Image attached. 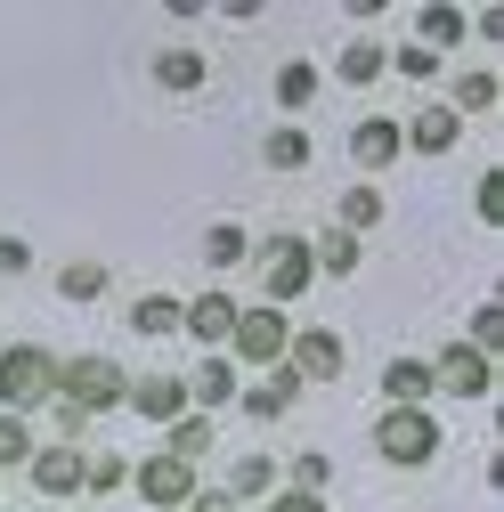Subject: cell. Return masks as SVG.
<instances>
[{
	"instance_id": "obj_1",
	"label": "cell",
	"mask_w": 504,
	"mask_h": 512,
	"mask_svg": "<svg viewBox=\"0 0 504 512\" xmlns=\"http://www.w3.org/2000/svg\"><path fill=\"white\" fill-rule=\"evenodd\" d=\"M439 447H448V431H439L431 407H383V415H374V456H383L391 472L439 464Z\"/></svg>"
},
{
	"instance_id": "obj_2",
	"label": "cell",
	"mask_w": 504,
	"mask_h": 512,
	"mask_svg": "<svg viewBox=\"0 0 504 512\" xmlns=\"http://www.w3.org/2000/svg\"><path fill=\"white\" fill-rule=\"evenodd\" d=\"M122 399H131V374H122L106 350L57 358V407H74V415H114Z\"/></svg>"
},
{
	"instance_id": "obj_3",
	"label": "cell",
	"mask_w": 504,
	"mask_h": 512,
	"mask_svg": "<svg viewBox=\"0 0 504 512\" xmlns=\"http://www.w3.org/2000/svg\"><path fill=\"white\" fill-rule=\"evenodd\" d=\"M49 399H57V350L9 342V350H0V415H33Z\"/></svg>"
},
{
	"instance_id": "obj_4",
	"label": "cell",
	"mask_w": 504,
	"mask_h": 512,
	"mask_svg": "<svg viewBox=\"0 0 504 512\" xmlns=\"http://www.w3.org/2000/svg\"><path fill=\"white\" fill-rule=\"evenodd\" d=\"M252 269H261V301H269V309H293L309 285H318L309 236H269V244H252Z\"/></svg>"
},
{
	"instance_id": "obj_5",
	"label": "cell",
	"mask_w": 504,
	"mask_h": 512,
	"mask_svg": "<svg viewBox=\"0 0 504 512\" xmlns=\"http://www.w3.org/2000/svg\"><path fill=\"white\" fill-rule=\"evenodd\" d=\"M285 342H293V317L269 309V301H252V309H236L228 358H236V366H285Z\"/></svg>"
},
{
	"instance_id": "obj_6",
	"label": "cell",
	"mask_w": 504,
	"mask_h": 512,
	"mask_svg": "<svg viewBox=\"0 0 504 512\" xmlns=\"http://www.w3.org/2000/svg\"><path fill=\"white\" fill-rule=\"evenodd\" d=\"M342 334L334 326H301L293 342H285V374L301 382V391H318V382H342Z\"/></svg>"
},
{
	"instance_id": "obj_7",
	"label": "cell",
	"mask_w": 504,
	"mask_h": 512,
	"mask_svg": "<svg viewBox=\"0 0 504 512\" xmlns=\"http://www.w3.org/2000/svg\"><path fill=\"white\" fill-rule=\"evenodd\" d=\"M82 456H90V447H74V439H41L33 464H25L33 472V496L41 504H74L82 496Z\"/></svg>"
},
{
	"instance_id": "obj_8",
	"label": "cell",
	"mask_w": 504,
	"mask_h": 512,
	"mask_svg": "<svg viewBox=\"0 0 504 512\" xmlns=\"http://www.w3.org/2000/svg\"><path fill=\"white\" fill-rule=\"evenodd\" d=\"M131 488H139L147 512H187V496H196V464H179L171 447H155V456L131 472Z\"/></svg>"
},
{
	"instance_id": "obj_9",
	"label": "cell",
	"mask_w": 504,
	"mask_h": 512,
	"mask_svg": "<svg viewBox=\"0 0 504 512\" xmlns=\"http://www.w3.org/2000/svg\"><path fill=\"white\" fill-rule=\"evenodd\" d=\"M236 309H244V301H236L228 285H204L196 301H179V334H187V342H204V350H228Z\"/></svg>"
},
{
	"instance_id": "obj_10",
	"label": "cell",
	"mask_w": 504,
	"mask_h": 512,
	"mask_svg": "<svg viewBox=\"0 0 504 512\" xmlns=\"http://www.w3.org/2000/svg\"><path fill=\"white\" fill-rule=\"evenodd\" d=\"M431 391H448V399H488V391H496V358L448 342V350L431 358Z\"/></svg>"
},
{
	"instance_id": "obj_11",
	"label": "cell",
	"mask_w": 504,
	"mask_h": 512,
	"mask_svg": "<svg viewBox=\"0 0 504 512\" xmlns=\"http://www.w3.org/2000/svg\"><path fill=\"white\" fill-rule=\"evenodd\" d=\"M399 147H407V155H423V163H439V155H456V147H464V122H456L448 106L399 114Z\"/></svg>"
},
{
	"instance_id": "obj_12",
	"label": "cell",
	"mask_w": 504,
	"mask_h": 512,
	"mask_svg": "<svg viewBox=\"0 0 504 512\" xmlns=\"http://www.w3.org/2000/svg\"><path fill=\"white\" fill-rule=\"evenodd\" d=\"M342 147H350V163H358L366 179H374V171H391V163L407 155V147H399V114H366V122H350V139H342Z\"/></svg>"
},
{
	"instance_id": "obj_13",
	"label": "cell",
	"mask_w": 504,
	"mask_h": 512,
	"mask_svg": "<svg viewBox=\"0 0 504 512\" xmlns=\"http://www.w3.org/2000/svg\"><path fill=\"white\" fill-rule=\"evenodd\" d=\"M122 407H131L139 423H179V415H196V407H187V374H147V382H131V399H122Z\"/></svg>"
},
{
	"instance_id": "obj_14",
	"label": "cell",
	"mask_w": 504,
	"mask_h": 512,
	"mask_svg": "<svg viewBox=\"0 0 504 512\" xmlns=\"http://www.w3.org/2000/svg\"><path fill=\"white\" fill-rule=\"evenodd\" d=\"M147 82H155L163 98H196V90L212 82V57H204V49H155V57H147Z\"/></svg>"
},
{
	"instance_id": "obj_15",
	"label": "cell",
	"mask_w": 504,
	"mask_h": 512,
	"mask_svg": "<svg viewBox=\"0 0 504 512\" xmlns=\"http://www.w3.org/2000/svg\"><path fill=\"white\" fill-rule=\"evenodd\" d=\"M472 33V17L456 9V0H423V9H415V49H431L439 57V66H448V49Z\"/></svg>"
},
{
	"instance_id": "obj_16",
	"label": "cell",
	"mask_w": 504,
	"mask_h": 512,
	"mask_svg": "<svg viewBox=\"0 0 504 512\" xmlns=\"http://www.w3.org/2000/svg\"><path fill=\"white\" fill-rule=\"evenodd\" d=\"M236 391H244V382H236V358H228V350H204V366L187 374V407H236Z\"/></svg>"
},
{
	"instance_id": "obj_17",
	"label": "cell",
	"mask_w": 504,
	"mask_h": 512,
	"mask_svg": "<svg viewBox=\"0 0 504 512\" xmlns=\"http://www.w3.org/2000/svg\"><path fill=\"white\" fill-rule=\"evenodd\" d=\"M318 163V139H309V122H269L261 139V171H309Z\"/></svg>"
},
{
	"instance_id": "obj_18",
	"label": "cell",
	"mask_w": 504,
	"mask_h": 512,
	"mask_svg": "<svg viewBox=\"0 0 504 512\" xmlns=\"http://www.w3.org/2000/svg\"><path fill=\"white\" fill-rule=\"evenodd\" d=\"M196 261H204L212 277L244 269V261H252V228H244V220H212V228H204V244H196Z\"/></svg>"
},
{
	"instance_id": "obj_19",
	"label": "cell",
	"mask_w": 504,
	"mask_h": 512,
	"mask_svg": "<svg viewBox=\"0 0 504 512\" xmlns=\"http://www.w3.org/2000/svg\"><path fill=\"white\" fill-rule=\"evenodd\" d=\"M236 407H244L252 423H277V415H293V407H301V382L277 366L269 382H244V391H236Z\"/></svg>"
},
{
	"instance_id": "obj_20",
	"label": "cell",
	"mask_w": 504,
	"mask_h": 512,
	"mask_svg": "<svg viewBox=\"0 0 504 512\" xmlns=\"http://www.w3.org/2000/svg\"><path fill=\"white\" fill-rule=\"evenodd\" d=\"M269 90H277V106H285V122H301L309 106H318V90H326V74L309 66V57H285V66H277V82H269Z\"/></svg>"
},
{
	"instance_id": "obj_21",
	"label": "cell",
	"mask_w": 504,
	"mask_h": 512,
	"mask_svg": "<svg viewBox=\"0 0 504 512\" xmlns=\"http://www.w3.org/2000/svg\"><path fill=\"white\" fill-rule=\"evenodd\" d=\"M309 261H318V277H358L366 269V244L350 228H318V236H309Z\"/></svg>"
},
{
	"instance_id": "obj_22",
	"label": "cell",
	"mask_w": 504,
	"mask_h": 512,
	"mask_svg": "<svg viewBox=\"0 0 504 512\" xmlns=\"http://www.w3.org/2000/svg\"><path fill=\"white\" fill-rule=\"evenodd\" d=\"M383 407H431V358H391L383 366Z\"/></svg>"
},
{
	"instance_id": "obj_23",
	"label": "cell",
	"mask_w": 504,
	"mask_h": 512,
	"mask_svg": "<svg viewBox=\"0 0 504 512\" xmlns=\"http://www.w3.org/2000/svg\"><path fill=\"white\" fill-rule=\"evenodd\" d=\"M504 106V82H496V66H472V74H456V98H448V114L456 122H472V114H496Z\"/></svg>"
},
{
	"instance_id": "obj_24",
	"label": "cell",
	"mask_w": 504,
	"mask_h": 512,
	"mask_svg": "<svg viewBox=\"0 0 504 512\" xmlns=\"http://www.w3.org/2000/svg\"><path fill=\"white\" fill-rule=\"evenodd\" d=\"M383 66H391V49H383V41H350V49L334 57V82H350V90H374V82H383Z\"/></svg>"
},
{
	"instance_id": "obj_25",
	"label": "cell",
	"mask_w": 504,
	"mask_h": 512,
	"mask_svg": "<svg viewBox=\"0 0 504 512\" xmlns=\"http://www.w3.org/2000/svg\"><path fill=\"white\" fill-rule=\"evenodd\" d=\"M106 285H114V269H106V261H66V269H57V301H74V309L106 301Z\"/></svg>"
},
{
	"instance_id": "obj_26",
	"label": "cell",
	"mask_w": 504,
	"mask_h": 512,
	"mask_svg": "<svg viewBox=\"0 0 504 512\" xmlns=\"http://www.w3.org/2000/svg\"><path fill=\"white\" fill-rule=\"evenodd\" d=\"M383 212H391V204H383V187H366V179H358L350 196H342V220H334V228H350V236L366 244L374 228H383Z\"/></svg>"
},
{
	"instance_id": "obj_27",
	"label": "cell",
	"mask_w": 504,
	"mask_h": 512,
	"mask_svg": "<svg viewBox=\"0 0 504 512\" xmlns=\"http://www.w3.org/2000/svg\"><path fill=\"white\" fill-rule=\"evenodd\" d=\"M131 334H147V342L179 334V293H139L131 301Z\"/></svg>"
},
{
	"instance_id": "obj_28",
	"label": "cell",
	"mask_w": 504,
	"mask_h": 512,
	"mask_svg": "<svg viewBox=\"0 0 504 512\" xmlns=\"http://www.w3.org/2000/svg\"><path fill=\"white\" fill-rule=\"evenodd\" d=\"M464 350H480V358H504V301H480V309H472Z\"/></svg>"
},
{
	"instance_id": "obj_29",
	"label": "cell",
	"mask_w": 504,
	"mask_h": 512,
	"mask_svg": "<svg viewBox=\"0 0 504 512\" xmlns=\"http://www.w3.org/2000/svg\"><path fill=\"white\" fill-rule=\"evenodd\" d=\"M269 488H277V464H269V456H236V472H228V496H236V504L269 496Z\"/></svg>"
},
{
	"instance_id": "obj_30",
	"label": "cell",
	"mask_w": 504,
	"mask_h": 512,
	"mask_svg": "<svg viewBox=\"0 0 504 512\" xmlns=\"http://www.w3.org/2000/svg\"><path fill=\"white\" fill-rule=\"evenodd\" d=\"M114 488H131V464H122L114 447L106 456H82V496H114Z\"/></svg>"
},
{
	"instance_id": "obj_31",
	"label": "cell",
	"mask_w": 504,
	"mask_h": 512,
	"mask_svg": "<svg viewBox=\"0 0 504 512\" xmlns=\"http://www.w3.org/2000/svg\"><path fill=\"white\" fill-rule=\"evenodd\" d=\"M33 447H41V431H33L25 415H0V472H17V464H33Z\"/></svg>"
},
{
	"instance_id": "obj_32",
	"label": "cell",
	"mask_w": 504,
	"mask_h": 512,
	"mask_svg": "<svg viewBox=\"0 0 504 512\" xmlns=\"http://www.w3.org/2000/svg\"><path fill=\"white\" fill-rule=\"evenodd\" d=\"M171 456H179V464L212 456V415H179V423H171Z\"/></svg>"
},
{
	"instance_id": "obj_33",
	"label": "cell",
	"mask_w": 504,
	"mask_h": 512,
	"mask_svg": "<svg viewBox=\"0 0 504 512\" xmlns=\"http://www.w3.org/2000/svg\"><path fill=\"white\" fill-rule=\"evenodd\" d=\"M472 212H480L488 228H504V163H488V171L472 179Z\"/></svg>"
},
{
	"instance_id": "obj_34",
	"label": "cell",
	"mask_w": 504,
	"mask_h": 512,
	"mask_svg": "<svg viewBox=\"0 0 504 512\" xmlns=\"http://www.w3.org/2000/svg\"><path fill=\"white\" fill-rule=\"evenodd\" d=\"M326 480H334V464L318 456V447H301V456L285 464V488H309V496H326Z\"/></svg>"
},
{
	"instance_id": "obj_35",
	"label": "cell",
	"mask_w": 504,
	"mask_h": 512,
	"mask_svg": "<svg viewBox=\"0 0 504 512\" xmlns=\"http://www.w3.org/2000/svg\"><path fill=\"white\" fill-rule=\"evenodd\" d=\"M391 66H399V74H407V82H431V74H439V57H431V49H415V41H407V49H391Z\"/></svg>"
},
{
	"instance_id": "obj_36",
	"label": "cell",
	"mask_w": 504,
	"mask_h": 512,
	"mask_svg": "<svg viewBox=\"0 0 504 512\" xmlns=\"http://www.w3.org/2000/svg\"><path fill=\"white\" fill-rule=\"evenodd\" d=\"M25 269H33V244H25V236H0V285L25 277Z\"/></svg>"
},
{
	"instance_id": "obj_37",
	"label": "cell",
	"mask_w": 504,
	"mask_h": 512,
	"mask_svg": "<svg viewBox=\"0 0 504 512\" xmlns=\"http://www.w3.org/2000/svg\"><path fill=\"white\" fill-rule=\"evenodd\" d=\"M269 512H326V496H309V488H277Z\"/></svg>"
},
{
	"instance_id": "obj_38",
	"label": "cell",
	"mask_w": 504,
	"mask_h": 512,
	"mask_svg": "<svg viewBox=\"0 0 504 512\" xmlns=\"http://www.w3.org/2000/svg\"><path fill=\"white\" fill-rule=\"evenodd\" d=\"M187 512H236V496H228V488H196V496H187Z\"/></svg>"
},
{
	"instance_id": "obj_39",
	"label": "cell",
	"mask_w": 504,
	"mask_h": 512,
	"mask_svg": "<svg viewBox=\"0 0 504 512\" xmlns=\"http://www.w3.org/2000/svg\"><path fill=\"white\" fill-rule=\"evenodd\" d=\"M472 33H480L488 49H504V9H480V17H472Z\"/></svg>"
},
{
	"instance_id": "obj_40",
	"label": "cell",
	"mask_w": 504,
	"mask_h": 512,
	"mask_svg": "<svg viewBox=\"0 0 504 512\" xmlns=\"http://www.w3.org/2000/svg\"><path fill=\"white\" fill-rule=\"evenodd\" d=\"M0 480H9V472H0Z\"/></svg>"
},
{
	"instance_id": "obj_41",
	"label": "cell",
	"mask_w": 504,
	"mask_h": 512,
	"mask_svg": "<svg viewBox=\"0 0 504 512\" xmlns=\"http://www.w3.org/2000/svg\"><path fill=\"white\" fill-rule=\"evenodd\" d=\"M49 512H57V504H49Z\"/></svg>"
}]
</instances>
